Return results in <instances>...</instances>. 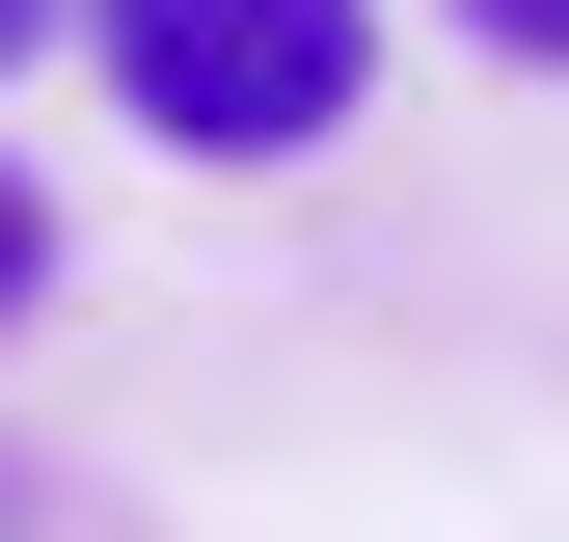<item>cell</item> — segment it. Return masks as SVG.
<instances>
[{"label":"cell","mask_w":569,"mask_h":542,"mask_svg":"<svg viewBox=\"0 0 569 542\" xmlns=\"http://www.w3.org/2000/svg\"><path fill=\"white\" fill-rule=\"evenodd\" d=\"M82 54L163 163H326L380 109V0H82Z\"/></svg>","instance_id":"6da1fadb"},{"label":"cell","mask_w":569,"mask_h":542,"mask_svg":"<svg viewBox=\"0 0 569 542\" xmlns=\"http://www.w3.org/2000/svg\"><path fill=\"white\" fill-rule=\"evenodd\" d=\"M54 28H82V0H0V82H28V54H54Z\"/></svg>","instance_id":"277c9868"},{"label":"cell","mask_w":569,"mask_h":542,"mask_svg":"<svg viewBox=\"0 0 569 542\" xmlns=\"http://www.w3.org/2000/svg\"><path fill=\"white\" fill-rule=\"evenodd\" d=\"M28 299H54V190L0 163V325H28Z\"/></svg>","instance_id":"7a4b0ae2"},{"label":"cell","mask_w":569,"mask_h":542,"mask_svg":"<svg viewBox=\"0 0 569 542\" xmlns=\"http://www.w3.org/2000/svg\"><path fill=\"white\" fill-rule=\"evenodd\" d=\"M461 28H488V54H542V82H569V0H461Z\"/></svg>","instance_id":"3957f363"}]
</instances>
